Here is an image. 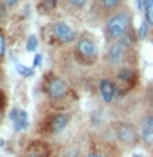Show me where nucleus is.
<instances>
[{
  "instance_id": "11",
  "label": "nucleus",
  "mask_w": 153,
  "mask_h": 157,
  "mask_svg": "<svg viewBox=\"0 0 153 157\" xmlns=\"http://www.w3.org/2000/svg\"><path fill=\"white\" fill-rule=\"evenodd\" d=\"M144 8H145V18L147 23H150L153 26V0H144Z\"/></svg>"
},
{
  "instance_id": "3",
  "label": "nucleus",
  "mask_w": 153,
  "mask_h": 157,
  "mask_svg": "<svg viewBox=\"0 0 153 157\" xmlns=\"http://www.w3.org/2000/svg\"><path fill=\"white\" fill-rule=\"evenodd\" d=\"M10 121L15 128V131H23L28 128V113L23 110H18V108H13L10 111Z\"/></svg>"
},
{
  "instance_id": "7",
  "label": "nucleus",
  "mask_w": 153,
  "mask_h": 157,
  "mask_svg": "<svg viewBox=\"0 0 153 157\" xmlns=\"http://www.w3.org/2000/svg\"><path fill=\"white\" fill-rule=\"evenodd\" d=\"M78 51H80L82 56H85L88 59H93L96 56V46H95V43L91 41V39H88V38H83L78 41Z\"/></svg>"
},
{
  "instance_id": "9",
  "label": "nucleus",
  "mask_w": 153,
  "mask_h": 157,
  "mask_svg": "<svg viewBox=\"0 0 153 157\" xmlns=\"http://www.w3.org/2000/svg\"><path fill=\"white\" fill-rule=\"evenodd\" d=\"M114 93H116V90H114V85L109 82V80H101L100 82V95H101V98L104 101H112V98H114Z\"/></svg>"
},
{
  "instance_id": "13",
  "label": "nucleus",
  "mask_w": 153,
  "mask_h": 157,
  "mask_svg": "<svg viewBox=\"0 0 153 157\" xmlns=\"http://www.w3.org/2000/svg\"><path fill=\"white\" fill-rule=\"evenodd\" d=\"M16 71L24 77H31L33 75V69H28V67H23V64H16Z\"/></svg>"
},
{
  "instance_id": "15",
  "label": "nucleus",
  "mask_w": 153,
  "mask_h": 157,
  "mask_svg": "<svg viewBox=\"0 0 153 157\" xmlns=\"http://www.w3.org/2000/svg\"><path fill=\"white\" fill-rule=\"evenodd\" d=\"M5 48H7V44H5V38H3L2 31H0V56H3V52H5Z\"/></svg>"
},
{
  "instance_id": "16",
  "label": "nucleus",
  "mask_w": 153,
  "mask_h": 157,
  "mask_svg": "<svg viewBox=\"0 0 153 157\" xmlns=\"http://www.w3.org/2000/svg\"><path fill=\"white\" fill-rule=\"evenodd\" d=\"M139 36H140V39H145V36H147V23H144L140 26V29H139Z\"/></svg>"
},
{
  "instance_id": "18",
  "label": "nucleus",
  "mask_w": 153,
  "mask_h": 157,
  "mask_svg": "<svg viewBox=\"0 0 153 157\" xmlns=\"http://www.w3.org/2000/svg\"><path fill=\"white\" fill-rule=\"evenodd\" d=\"M68 2H70V5H73V7H83L86 0H68Z\"/></svg>"
},
{
  "instance_id": "12",
  "label": "nucleus",
  "mask_w": 153,
  "mask_h": 157,
  "mask_svg": "<svg viewBox=\"0 0 153 157\" xmlns=\"http://www.w3.org/2000/svg\"><path fill=\"white\" fill-rule=\"evenodd\" d=\"M38 49V38L36 36H29L28 43H26V51L28 52H34Z\"/></svg>"
},
{
  "instance_id": "5",
  "label": "nucleus",
  "mask_w": 153,
  "mask_h": 157,
  "mask_svg": "<svg viewBox=\"0 0 153 157\" xmlns=\"http://www.w3.org/2000/svg\"><path fill=\"white\" fill-rule=\"evenodd\" d=\"M65 92H67V85H65V82L62 80V78H52V80H49L47 83V93L51 95L52 98H60L65 95Z\"/></svg>"
},
{
  "instance_id": "4",
  "label": "nucleus",
  "mask_w": 153,
  "mask_h": 157,
  "mask_svg": "<svg viewBox=\"0 0 153 157\" xmlns=\"http://www.w3.org/2000/svg\"><path fill=\"white\" fill-rule=\"evenodd\" d=\"M117 136H119L121 142L127 146H134L137 142V132L130 124H119L117 126Z\"/></svg>"
},
{
  "instance_id": "22",
  "label": "nucleus",
  "mask_w": 153,
  "mask_h": 157,
  "mask_svg": "<svg viewBox=\"0 0 153 157\" xmlns=\"http://www.w3.org/2000/svg\"><path fill=\"white\" fill-rule=\"evenodd\" d=\"M134 157H142V155H134Z\"/></svg>"
},
{
  "instance_id": "1",
  "label": "nucleus",
  "mask_w": 153,
  "mask_h": 157,
  "mask_svg": "<svg viewBox=\"0 0 153 157\" xmlns=\"http://www.w3.org/2000/svg\"><path fill=\"white\" fill-rule=\"evenodd\" d=\"M130 25V17L127 12H121L114 15L109 21L106 25V33H107V38L111 39H121L124 34L127 33V28Z\"/></svg>"
},
{
  "instance_id": "6",
  "label": "nucleus",
  "mask_w": 153,
  "mask_h": 157,
  "mask_svg": "<svg viewBox=\"0 0 153 157\" xmlns=\"http://www.w3.org/2000/svg\"><path fill=\"white\" fill-rule=\"evenodd\" d=\"M126 49H127V46L122 41H117L116 44H112L109 52H107V61L111 64H119L122 59H124Z\"/></svg>"
},
{
  "instance_id": "17",
  "label": "nucleus",
  "mask_w": 153,
  "mask_h": 157,
  "mask_svg": "<svg viewBox=\"0 0 153 157\" xmlns=\"http://www.w3.org/2000/svg\"><path fill=\"white\" fill-rule=\"evenodd\" d=\"M41 61H42V56L41 54H36V56H34V61H33V67H39L41 66Z\"/></svg>"
},
{
  "instance_id": "2",
  "label": "nucleus",
  "mask_w": 153,
  "mask_h": 157,
  "mask_svg": "<svg viewBox=\"0 0 153 157\" xmlns=\"http://www.w3.org/2000/svg\"><path fill=\"white\" fill-rule=\"evenodd\" d=\"M54 34L57 36L59 41H62V43H70L75 39V31L68 26L67 23H64V21H59L54 25Z\"/></svg>"
},
{
  "instance_id": "20",
  "label": "nucleus",
  "mask_w": 153,
  "mask_h": 157,
  "mask_svg": "<svg viewBox=\"0 0 153 157\" xmlns=\"http://www.w3.org/2000/svg\"><path fill=\"white\" fill-rule=\"evenodd\" d=\"M16 2H18V0H5V3H7V5H10V7H12V5H15Z\"/></svg>"
},
{
  "instance_id": "8",
  "label": "nucleus",
  "mask_w": 153,
  "mask_h": 157,
  "mask_svg": "<svg viewBox=\"0 0 153 157\" xmlns=\"http://www.w3.org/2000/svg\"><path fill=\"white\" fill-rule=\"evenodd\" d=\"M142 139L148 146H153V116H148L144 120V124H142Z\"/></svg>"
},
{
  "instance_id": "19",
  "label": "nucleus",
  "mask_w": 153,
  "mask_h": 157,
  "mask_svg": "<svg viewBox=\"0 0 153 157\" xmlns=\"http://www.w3.org/2000/svg\"><path fill=\"white\" fill-rule=\"evenodd\" d=\"M26 157H42V155H41V154H38V152H29Z\"/></svg>"
},
{
  "instance_id": "10",
  "label": "nucleus",
  "mask_w": 153,
  "mask_h": 157,
  "mask_svg": "<svg viewBox=\"0 0 153 157\" xmlns=\"http://www.w3.org/2000/svg\"><path fill=\"white\" fill-rule=\"evenodd\" d=\"M67 121H68L67 115H57V116H54V120H52V123H51L52 132H60V131H64V128L67 126Z\"/></svg>"
},
{
  "instance_id": "14",
  "label": "nucleus",
  "mask_w": 153,
  "mask_h": 157,
  "mask_svg": "<svg viewBox=\"0 0 153 157\" xmlns=\"http://www.w3.org/2000/svg\"><path fill=\"white\" fill-rule=\"evenodd\" d=\"M103 5H104L106 8H114L117 3H119V0H101Z\"/></svg>"
},
{
  "instance_id": "21",
  "label": "nucleus",
  "mask_w": 153,
  "mask_h": 157,
  "mask_svg": "<svg viewBox=\"0 0 153 157\" xmlns=\"http://www.w3.org/2000/svg\"><path fill=\"white\" fill-rule=\"evenodd\" d=\"M86 157H103V155H98V154H90V155H86Z\"/></svg>"
}]
</instances>
